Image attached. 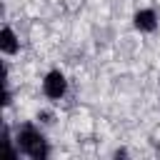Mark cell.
Segmentation results:
<instances>
[{
    "instance_id": "3",
    "label": "cell",
    "mask_w": 160,
    "mask_h": 160,
    "mask_svg": "<svg viewBox=\"0 0 160 160\" xmlns=\"http://www.w3.org/2000/svg\"><path fill=\"white\" fill-rule=\"evenodd\" d=\"M132 28H135L138 32H155V30H158V15H155V10L140 8V10L132 15Z\"/></svg>"
},
{
    "instance_id": "2",
    "label": "cell",
    "mask_w": 160,
    "mask_h": 160,
    "mask_svg": "<svg viewBox=\"0 0 160 160\" xmlns=\"http://www.w3.org/2000/svg\"><path fill=\"white\" fill-rule=\"evenodd\" d=\"M42 92H45L50 100H60V98L68 92V78H65L60 70H50V72L42 78Z\"/></svg>"
},
{
    "instance_id": "1",
    "label": "cell",
    "mask_w": 160,
    "mask_h": 160,
    "mask_svg": "<svg viewBox=\"0 0 160 160\" xmlns=\"http://www.w3.org/2000/svg\"><path fill=\"white\" fill-rule=\"evenodd\" d=\"M18 148H20L28 158H32V160H45V158H48L45 138H42V132H40L35 125L20 128V132H18Z\"/></svg>"
},
{
    "instance_id": "4",
    "label": "cell",
    "mask_w": 160,
    "mask_h": 160,
    "mask_svg": "<svg viewBox=\"0 0 160 160\" xmlns=\"http://www.w3.org/2000/svg\"><path fill=\"white\" fill-rule=\"evenodd\" d=\"M0 50L5 55H15L20 50V40H18L12 28H2V32H0Z\"/></svg>"
}]
</instances>
